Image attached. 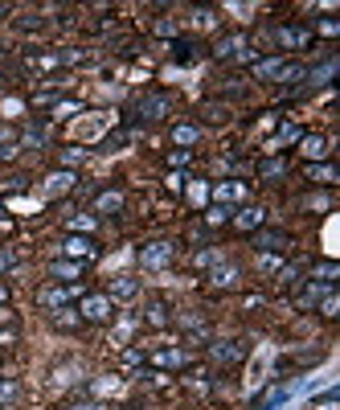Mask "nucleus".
Returning <instances> with one entry per match:
<instances>
[{"instance_id":"f257e3e1","label":"nucleus","mask_w":340,"mask_h":410,"mask_svg":"<svg viewBox=\"0 0 340 410\" xmlns=\"http://www.w3.org/2000/svg\"><path fill=\"white\" fill-rule=\"evenodd\" d=\"M74 312L82 316L86 324H111L115 320V300L103 295V291H82V300H78Z\"/></svg>"},{"instance_id":"f03ea898","label":"nucleus","mask_w":340,"mask_h":410,"mask_svg":"<svg viewBox=\"0 0 340 410\" xmlns=\"http://www.w3.org/2000/svg\"><path fill=\"white\" fill-rule=\"evenodd\" d=\"M172 259H176V242H169V238H156V242H148V246H140V267L144 271H160Z\"/></svg>"},{"instance_id":"7ed1b4c3","label":"nucleus","mask_w":340,"mask_h":410,"mask_svg":"<svg viewBox=\"0 0 340 410\" xmlns=\"http://www.w3.org/2000/svg\"><path fill=\"white\" fill-rule=\"evenodd\" d=\"M136 111H140V120H169L172 115V95H164V91H148V95L136 98Z\"/></svg>"},{"instance_id":"20e7f679","label":"nucleus","mask_w":340,"mask_h":410,"mask_svg":"<svg viewBox=\"0 0 340 410\" xmlns=\"http://www.w3.org/2000/svg\"><path fill=\"white\" fill-rule=\"evenodd\" d=\"M70 300H82V288H74V283H66V288H41L37 291V304L41 308H70Z\"/></svg>"},{"instance_id":"39448f33","label":"nucleus","mask_w":340,"mask_h":410,"mask_svg":"<svg viewBox=\"0 0 340 410\" xmlns=\"http://www.w3.org/2000/svg\"><path fill=\"white\" fill-rule=\"evenodd\" d=\"M275 41L283 49H303L312 46V29L308 25H275Z\"/></svg>"},{"instance_id":"423d86ee","label":"nucleus","mask_w":340,"mask_h":410,"mask_svg":"<svg viewBox=\"0 0 340 410\" xmlns=\"http://www.w3.org/2000/svg\"><path fill=\"white\" fill-rule=\"evenodd\" d=\"M62 250L70 255L74 263H91V259H98V246H95V238H82V234H70V238L62 242Z\"/></svg>"},{"instance_id":"0eeeda50","label":"nucleus","mask_w":340,"mask_h":410,"mask_svg":"<svg viewBox=\"0 0 340 410\" xmlns=\"http://www.w3.org/2000/svg\"><path fill=\"white\" fill-rule=\"evenodd\" d=\"M82 271H86V263H74V259H58V263L46 267L49 279H58V283H74V279H82Z\"/></svg>"},{"instance_id":"6e6552de","label":"nucleus","mask_w":340,"mask_h":410,"mask_svg":"<svg viewBox=\"0 0 340 410\" xmlns=\"http://www.w3.org/2000/svg\"><path fill=\"white\" fill-rule=\"evenodd\" d=\"M242 283V271L238 267H230V263H221L209 271V288H218V291H230V288H238Z\"/></svg>"},{"instance_id":"1a4fd4ad","label":"nucleus","mask_w":340,"mask_h":410,"mask_svg":"<svg viewBox=\"0 0 340 410\" xmlns=\"http://www.w3.org/2000/svg\"><path fill=\"white\" fill-rule=\"evenodd\" d=\"M287 246H292V238L279 234V230H263V234H254V250H259V255H270V250L279 255V250H287Z\"/></svg>"},{"instance_id":"9d476101","label":"nucleus","mask_w":340,"mask_h":410,"mask_svg":"<svg viewBox=\"0 0 340 410\" xmlns=\"http://www.w3.org/2000/svg\"><path fill=\"white\" fill-rule=\"evenodd\" d=\"M209 353H214V361H221V365H234V361L246 357V349L238 340H218V345H209Z\"/></svg>"},{"instance_id":"9b49d317","label":"nucleus","mask_w":340,"mask_h":410,"mask_svg":"<svg viewBox=\"0 0 340 410\" xmlns=\"http://www.w3.org/2000/svg\"><path fill=\"white\" fill-rule=\"evenodd\" d=\"M328 291L332 288H324V283H303V288L295 291V308H316Z\"/></svg>"},{"instance_id":"f8f14e48","label":"nucleus","mask_w":340,"mask_h":410,"mask_svg":"<svg viewBox=\"0 0 340 410\" xmlns=\"http://www.w3.org/2000/svg\"><path fill=\"white\" fill-rule=\"evenodd\" d=\"M144 312H148L144 320L152 324V328H169V324H172V312H169V304H164V300H148Z\"/></svg>"},{"instance_id":"ddd939ff","label":"nucleus","mask_w":340,"mask_h":410,"mask_svg":"<svg viewBox=\"0 0 340 410\" xmlns=\"http://www.w3.org/2000/svg\"><path fill=\"white\" fill-rule=\"evenodd\" d=\"M136 291H140V279H131V275H115L111 288H107V295H111V300H131Z\"/></svg>"},{"instance_id":"4468645a","label":"nucleus","mask_w":340,"mask_h":410,"mask_svg":"<svg viewBox=\"0 0 340 410\" xmlns=\"http://www.w3.org/2000/svg\"><path fill=\"white\" fill-rule=\"evenodd\" d=\"M263 222H267V210H259V205H246V210H238V217H234L238 230H259Z\"/></svg>"},{"instance_id":"2eb2a0df","label":"nucleus","mask_w":340,"mask_h":410,"mask_svg":"<svg viewBox=\"0 0 340 410\" xmlns=\"http://www.w3.org/2000/svg\"><path fill=\"white\" fill-rule=\"evenodd\" d=\"M299 152H303L308 160H324V156H328V140H324V136H299Z\"/></svg>"},{"instance_id":"dca6fc26","label":"nucleus","mask_w":340,"mask_h":410,"mask_svg":"<svg viewBox=\"0 0 340 410\" xmlns=\"http://www.w3.org/2000/svg\"><path fill=\"white\" fill-rule=\"evenodd\" d=\"M95 210H98V214H119V210H123V193H119V189L98 193L95 197Z\"/></svg>"},{"instance_id":"f3484780","label":"nucleus","mask_w":340,"mask_h":410,"mask_svg":"<svg viewBox=\"0 0 340 410\" xmlns=\"http://www.w3.org/2000/svg\"><path fill=\"white\" fill-rule=\"evenodd\" d=\"M214 53H218V58H246V41L242 37H221Z\"/></svg>"},{"instance_id":"a211bd4d","label":"nucleus","mask_w":340,"mask_h":410,"mask_svg":"<svg viewBox=\"0 0 340 410\" xmlns=\"http://www.w3.org/2000/svg\"><path fill=\"white\" fill-rule=\"evenodd\" d=\"M303 177H308V181H316V185H332V181H336V169H332V165H308Z\"/></svg>"},{"instance_id":"6ab92c4d","label":"nucleus","mask_w":340,"mask_h":410,"mask_svg":"<svg viewBox=\"0 0 340 410\" xmlns=\"http://www.w3.org/2000/svg\"><path fill=\"white\" fill-rule=\"evenodd\" d=\"M287 62H292V58H263V62L254 66V74H259V78H279V70H283Z\"/></svg>"},{"instance_id":"aec40b11","label":"nucleus","mask_w":340,"mask_h":410,"mask_svg":"<svg viewBox=\"0 0 340 410\" xmlns=\"http://www.w3.org/2000/svg\"><path fill=\"white\" fill-rule=\"evenodd\" d=\"M152 361H156V365H169V369H181L189 357H185L181 349H164V353H152Z\"/></svg>"},{"instance_id":"412c9836","label":"nucleus","mask_w":340,"mask_h":410,"mask_svg":"<svg viewBox=\"0 0 340 410\" xmlns=\"http://www.w3.org/2000/svg\"><path fill=\"white\" fill-rule=\"evenodd\" d=\"M172 140H176L181 148H189V144H197V140H201V132H197L193 123H181V127H172Z\"/></svg>"},{"instance_id":"4be33fe9","label":"nucleus","mask_w":340,"mask_h":410,"mask_svg":"<svg viewBox=\"0 0 340 410\" xmlns=\"http://www.w3.org/2000/svg\"><path fill=\"white\" fill-rule=\"evenodd\" d=\"M214 197H218V201H238V197H246V185H234V181H221L218 189H214Z\"/></svg>"},{"instance_id":"5701e85b","label":"nucleus","mask_w":340,"mask_h":410,"mask_svg":"<svg viewBox=\"0 0 340 410\" xmlns=\"http://www.w3.org/2000/svg\"><path fill=\"white\" fill-rule=\"evenodd\" d=\"M312 275H316V283L332 288V279H336V263H316L312 267Z\"/></svg>"},{"instance_id":"b1692460","label":"nucleus","mask_w":340,"mask_h":410,"mask_svg":"<svg viewBox=\"0 0 340 410\" xmlns=\"http://www.w3.org/2000/svg\"><path fill=\"white\" fill-rule=\"evenodd\" d=\"M17 394H21V386H17L13 378H0V406H8V402H17Z\"/></svg>"},{"instance_id":"393cba45","label":"nucleus","mask_w":340,"mask_h":410,"mask_svg":"<svg viewBox=\"0 0 340 410\" xmlns=\"http://www.w3.org/2000/svg\"><path fill=\"white\" fill-rule=\"evenodd\" d=\"M13 156H17V136L0 132V160H13Z\"/></svg>"},{"instance_id":"a878e982","label":"nucleus","mask_w":340,"mask_h":410,"mask_svg":"<svg viewBox=\"0 0 340 410\" xmlns=\"http://www.w3.org/2000/svg\"><path fill=\"white\" fill-rule=\"evenodd\" d=\"M283 172H287L283 160H267V165H263V177H283Z\"/></svg>"},{"instance_id":"bb28decb","label":"nucleus","mask_w":340,"mask_h":410,"mask_svg":"<svg viewBox=\"0 0 340 410\" xmlns=\"http://www.w3.org/2000/svg\"><path fill=\"white\" fill-rule=\"evenodd\" d=\"M8 267H17V250H8V246H0V271H8Z\"/></svg>"},{"instance_id":"cd10ccee","label":"nucleus","mask_w":340,"mask_h":410,"mask_svg":"<svg viewBox=\"0 0 340 410\" xmlns=\"http://www.w3.org/2000/svg\"><path fill=\"white\" fill-rule=\"evenodd\" d=\"M189 156H193L189 148H176V152H169V165H189Z\"/></svg>"},{"instance_id":"c85d7f7f","label":"nucleus","mask_w":340,"mask_h":410,"mask_svg":"<svg viewBox=\"0 0 340 410\" xmlns=\"http://www.w3.org/2000/svg\"><path fill=\"white\" fill-rule=\"evenodd\" d=\"M17 25H21V29H41V25H46V21H41L37 13H25V17H21V21H17Z\"/></svg>"},{"instance_id":"c756f323","label":"nucleus","mask_w":340,"mask_h":410,"mask_svg":"<svg viewBox=\"0 0 340 410\" xmlns=\"http://www.w3.org/2000/svg\"><path fill=\"white\" fill-rule=\"evenodd\" d=\"M320 33H324V37H336V33H340V25L332 21V17H324V21H320Z\"/></svg>"},{"instance_id":"7c9ffc66","label":"nucleus","mask_w":340,"mask_h":410,"mask_svg":"<svg viewBox=\"0 0 340 410\" xmlns=\"http://www.w3.org/2000/svg\"><path fill=\"white\" fill-rule=\"evenodd\" d=\"M205 222H225V210H221V205H214V210L205 214Z\"/></svg>"},{"instance_id":"2f4dec72","label":"nucleus","mask_w":340,"mask_h":410,"mask_svg":"<svg viewBox=\"0 0 340 410\" xmlns=\"http://www.w3.org/2000/svg\"><path fill=\"white\" fill-rule=\"evenodd\" d=\"M17 340V333H0V345H13Z\"/></svg>"},{"instance_id":"473e14b6","label":"nucleus","mask_w":340,"mask_h":410,"mask_svg":"<svg viewBox=\"0 0 340 410\" xmlns=\"http://www.w3.org/2000/svg\"><path fill=\"white\" fill-rule=\"evenodd\" d=\"M4 17H8V4H0V21H4Z\"/></svg>"},{"instance_id":"72a5a7b5","label":"nucleus","mask_w":340,"mask_h":410,"mask_svg":"<svg viewBox=\"0 0 340 410\" xmlns=\"http://www.w3.org/2000/svg\"><path fill=\"white\" fill-rule=\"evenodd\" d=\"M4 300H8V291H4V288H0V304H4Z\"/></svg>"}]
</instances>
